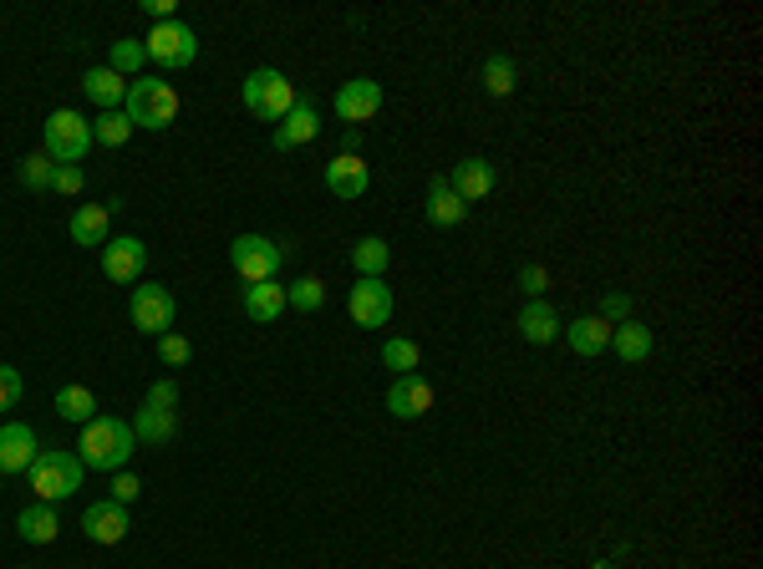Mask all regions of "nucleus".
I'll list each match as a JSON object with an SVG mask.
<instances>
[{
    "label": "nucleus",
    "mask_w": 763,
    "mask_h": 569,
    "mask_svg": "<svg viewBox=\"0 0 763 569\" xmlns=\"http://www.w3.org/2000/svg\"><path fill=\"white\" fill-rule=\"evenodd\" d=\"M138 453V438H132V423L122 417H92L82 427V467H97V473H122L128 458Z\"/></svg>",
    "instance_id": "f257e3e1"
},
{
    "label": "nucleus",
    "mask_w": 763,
    "mask_h": 569,
    "mask_svg": "<svg viewBox=\"0 0 763 569\" xmlns=\"http://www.w3.org/2000/svg\"><path fill=\"white\" fill-rule=\"evenodd\" d=\"M122 112H128L132 128H153L163 132L178 117V92L163 82V76H138L128 82V97H122Z\"/></svg>",
    "instance_id": "f03ea898"
},
{
    "label": "nucleus",
    "mask_w": 763,
    "mask_h": 569,
    "mask_svg": "<svg viewBox=\"0 0 763 569\" xmlns=\"http://www.w3.org/2000/svg\"><path fill=\"white\" fill-rule=\"evenodd\" d=\"M26 473L31 488H36V503H61V498H72L82 488V458L67 453V448H46Z\"/></svg>",
    "instance_id": "7ed1b4c3"
},
{
    "label": "nucleus",
    "mask_w": 763,
    "mask_h": 569,
    "mask_svg": "<svg viewBox=\"0 0 763 569\" xmlns=\"http://www.w3.org/2000/svg\"><path fill=\"white\" fill-rule=\"evenodd\" d=\"M92 147V122L82 112H72V107H57V112L46 117L42 128V153L51 163H82Z\"/></svg>",
    "instance_id": "20e7f679"
},
{
    "label": "nucleus",
    "mask_w": 763,
    "mask_h": 569,
    "mask_svg": "<svg viewBox=\"0 0 763 569\" xmlns=\"http://www.w3.org/2000/svg\"><path fill=\"white\" fill-rule=\"evenodd\" d=\"M245 107H250L260 122H285V112L295 107L291 76L275 72V67H260V72H250V76H245Z\"/></svg>",
    "instance_id": "39448f33"
},
{
    "label": "nucleus",
    "mask_w": 763,
    "mask_h": 569,
    "mask_svg": "<svg viewBox=\"0 0 763 569\" xmlns=\"http://www.w3.org/2000/svg\"><path fill=\"white\" fill-rule=\"evenodd\" d=\"M230 264L239 270L245 285H260V280H275L280 264H285V249L280 239H265V234H239L235 245H230Z\"/></svg>",
    "instance_id": "423d86ee"
},
{
    "label": "nucleus",
    "mask_w": 763,
    "mask_h": 569,
    "mask_svg": "<svg viewBox=\"0 0 763 569\" xmlns=\"http://www.w3.org/2000/svg\"><path fill=\"white\" fill-rule=\"evenodd\" d=\"M143 46H148V61H159L163 72L193 67V57H199V36H193V26H184V21H163V26H153L143 36Z\"/></svg>",
    "instance_id": "0eeeda50"
},
{
    "label": "nucleus",
    "mask_w": 763,
    "mask_h": 569,
    "mask_svg": "<svg viewBox=\"0 0 763 569\" xmlns=\"http://www.w3.org/2000/svg\"><path fill=\"white\" fill-rule=\"evenodd\" d=\"M128 310H132V325L143 331V336H153L159 341L168 325H174V291L168 285H138L132 291V300H128Z\"/></svg>",
    "instance_id": "6e6552de"
},
{
    "label": "nucleus",
    "mask_w": 763,
    "mask_h": 569,
    "mask_svg": "<svg viewBox=\"0 0 763 569\" xmlns=\"http://www.w3.org/2000/svg\"><path fill=\"white\" fill-rule=\"evenodd\" d=\"M347 310H352V321L362 325V331H377V325H387V316H392V291H387L382 280H356L352 295H347Z\"/></svg>",
    "instance_id": "1a4fd4ad"
},
{
    "label": "nucleus",
    "mask_w": 763,
    "mask_h": 569,
    "mask_svg": "<svg viewBox=\"0 0 763 569\" xmlns=\"http://www.w3.org/2000/svg\"><path fill=\"white\" fill-rule=\"evenodd\" d=\"M377 112H382V82H372V76H356V82H347L337 92V117L347 128H362Z\"/></svg>",
    "instance_id": "9d476101"
},
{
    "label": "nucleus",
    "mask_w": 763,
    "mask_h": 569,
    "mask_svg": "<svg viewBox=\"0 0 763 569\" xmlns=\"http://www.w3.org/2000/svg\"><path fill=\"white\" fill-rule=\"evenodd\" d=\"M148 270V245L143 239H132V234H122V239H107L103 245V275L118 280V285H132V280Z\"/></svg>",
    "instance_id": "9b49d317"
},
{
    "label": "nucleus",
    "mask_w": 763,
    "mask_h": 569,
    "mask_svg": "<svg viewBox=\"0 0 763 569\" xmlns=\"http://www.w3.org/2000/svg\"><path fill=\"white\" fill-rule=\"evenodd\" d=\"M326 189L337 193V199H367V189H372V168H367V158L362 153H341V158H331L326 163Z\"/></svg>",
    "instance_id": "f8f14e48"
},
{
    "label": "nucleus",
    "mask_w": 763,
    "mask_h": 569,
    "mask_svg": "<svg viewBox=\"0 0 763 569\" xmlns=\"http://www.w3.org/2000/svg\"><path fill=\"white\" fill-rule=\"evenodd\" d=\"M387 412L402 417V423H418V417L433 412V387H427L418 371H412V377H397L392 387H387Z\"/></svg>",
    "instance_id": "ddd939ff"
},
{
    "label": "nucleus",
    "mask_w": 763,
    "mask_h": 569,
    "mask_svg": "<svg viewBox=\"0 0 763 569\" xmlns=\"http://www.w3.org/2000/svg\"><path fill=\"white\" fill-rule=\"evenodd\" d=\"M42 458V438L26 423H5L0 427V473H26Z\"/></svg>",
    "instance_id": "4468645a"
},
{
    "label": "nucleus",
    "mask_w": 763,
    "mask_h": 569,
    "mask_svg": "<svg viewBox=\"0 0 763 569\" xmlns=\"http://www.w3.org/2000/svg\"><path fill=\"white\" fill-rule=\"evenodd\" d=\"M494 183H500V174H494V163H489V158H463V163H454V174H448V189H454L463 204L489 199Z\"/></svg>",
    "instance_id": "2eb2a0df"
},
{
    "label": "nucleus",
    "mask_w": 763,
    "mask_h": 569,
    "mask_svg": "<svg viewBox=\"0 0 763 569\" xmlns=\"http://www.w3.org/2000/svg\"><path fill=\"white\" fill-rule=\"evenodd\" d=\"M82 529H87L92 544H122L132 524H128V509H122V503L103 498V503H92V509L82 513Z\"/></svg>",
    "instance_id": "dca6fc26"
},
{
    "label": "nucleus",
    "mask_w": 763,
    "mask_h": 569,
    "mask_svg": "<svg viewBox=\"0 0 763 569\" xmlns=\"http://www.w3.org/2000/svg\"><path fill=\"white\" fill-rule=\"evenodd\" d=\"M463 220H469V204L448 189V174H433V178H427V224H438V229H458Z\"/></svg>",
    "instance_id": "f3484780"
},
{
    "label": "nucleus",
    "mask_w": 763,
    "mask_h": 569,
    "mask_svg": "<svg viewBox=\"0 0 763 569\" xmlns=\"http://www.w3.org/2000/svg\"><path fill=\"white\" fill-rule=\"evenodd\" d=\"M316 132H321V117H316V107L295 103L291 112H285V122H275V138H270V143H275L280 153H291V147L316 143Z\"/></svg>",
    "instance_id": "a211bd4d"
},
{
    "label": "nucleus",
    "mask_w": 763,
    "mask_h": 569,
    "mask_svg": "<svg viewBox=\"0 0 763 569\" xmlns=\"http://www.w3.org/2000/svg\"><path fill=\"white\" fill-rule=\"evenodd\" d=\"M245 316L255 325H270L285 316V285L280 280H260V285H245Z\"/></svg>",
    "instance_id": "6ab92c4d"
},
{
    "label": "nucleus",
    "mask_w": 763,
    "mask_h": 569,
    "mask_svg": "<svg viewBox=\"0 0 763 569\" xmlns=\"http://www.w3.org/2000/svg\"><path fill=\"white\" fill-rule=\"evenodd\" d=\"M519 336L529 341V346H550V341L560 336V316L555 306H544V300H525V310H519Z\"/></svg>",
    "instance_id": "aec40b11"
},
{
    "label": "nucleus",
    "mask_w": 763,
    "mask_h": 569,
    "mask_svg": "<svg viewBox=\"0 0 763 569\" xmlns=\"http://www.w3.org/2000/svg\"><path fill=\"white\" fill-rule=\"evenodd\" d=\"M15 534H21L26 544H51L61 534L57 503H31V509H21V519H15Z\"/></svg>",
    "instance_id": "412c9836"
},
{
    "label": "nucleus",
    "mask_w": 763,
    "mask_h": 569,
    "mask_svg": "<svg viewBox=\"0 0 763 569\" xmlns=\"http://www.w3.org/2000/svg\"><path fill=\"white\" fill-rule=\"evenodd\" d=\"M611 351H617L626 366H642L646 356H652V325H642V321L611 325Z\"/></svg>",
    "instance_id": "4be33fe9"
},
{
    "label": "nucleus",
    "mask_w": 763,
    "mask_h": 569,
    "mask_svg": "<svg viewBox=\"0 0 763 569\" xmlns=\"http://www.w3.org/2000/svg\"><path fill=\"white\" fill-rule=\"evenodd\" d=\"M174 432H178L174 407H138V417H132V438L148 442V448H163Z\"/></svg>",
    "instance_id": "5701e85b"
},
{
    "label": "nucleus",
    "mask_w": 763,
    "mask_h": 569,
    "mask_svg": "<svg viewBox=\"0 0 763 569\" xmlns=\"http://www.w3.org/2000/svg\"><path fill=\"white\" fill-rule=\"evenodd\" d=\"M82 92H87V97L103 107V112H118V103L128 97V82H122L113 67H92V72L82 76Z\"/></svg>",
    "instance_id": "b1692460"
},
{
    "label": "nucleus",
    "mask_w": 763,
    "mask_h": 569,
    "mask_svg": "<svg viewBox=\"0 0 763 569\" xmlns=\"http://www.w3.org/2000/svg\"><path fill=\"white\" fill-rule=\"evenodd\" d=\"M107 220H113V209L107 204H82L72 214V239L82 249H103L107 245Z\"/></svg>",
    "instance_id": "393cba45"
},
{
    "label": "nucleus",
    "mask_w": 763,
    "mask_h": 569,
    "mask_svg": "<svg viewBox=\"0 0 763 569\" xmlns=\"http://www.w3.org/2000/svg\"><path fill=\"white\" fill-rule=\"evenodd\" d=\"M571 351L575 356H601L611 351V325L601 316H575L571 321Z\"/></svg>",
    "instance_id": "a878e982"
},
{
    "label": "nucleus",
    "mask_w": 763,
    "mask_h": 569,
    "mask_svg": "<svg viewBox=\"0 0 763 569\" xmlns=\"http://www.w3.org/2000/svg\"><path fill=\"white\" fill-rule=\"evenodd\" d=\"M352 264L362 280H382V270L392 264V249H387V239H377V234H367V239H356L352 245Z\"/></svg>",
    "instance_id": "bb28decb"
},
{
    "label": "nucleus",
    "mask_w": 763,
    "mask_h": 569,
    "mask_svg": "<svg viewBox=\"0 0 763 569\" xmlns=\"http://www.w3.org/2000/svg\"><path fill=\"white\" fill-rule=\"evenodd\" d=\"M57 412L67 417V423L87 427L92 417H97V396H92L87 387H61V392H57Z\"/></svg>",
    "instance_id": "cd10ccee"
},
{
    "label": "nucleus",
    "mask_w": 763,
    "mask_h": 569,
    "mask_svg": "<svg viewBox=\"0 0 763 569\" xmlns=\"http://www.w3.org/2000/svg\"><path fill=\"white\" fill-rule=\"evenodd\" d=\"M285 306L291 310H301V316H316V310L326 306V285L316 275H301V280H291L285 285Z\"/></svg>",
    "instance_id": "c85d7f7f"
},
{
    "label": "nucleus",
    "mask_w": 763,
    "mask_h": 569,
    "mask_svg": "<svg viewBox=\"0 0 763 569\" xmlns=\"http://www.w3.org/2000/svg\"><path fill=\"white\" fill-rule=\"evenodd\" d=\"M382 366H387L392 377H412V371H418V341L392 336L387 346H382Z\"/></svg>",
    "instance_id": "c756f323"
},
{
    "label": "nucleus",
    "mask_w": 763,
    "mask_h": 569,
    "mask_svg": "<svg viewBox=\"0 0 763 569\" xmlns=\"http://www.w3.org/2000/svg\"><path fill=\"white\" fill-rule=\"evenodd\" d=\"M132 138V122L128 112H103V117H92V143H103V147H122Z\"/></svg>",
    "instance_id": "7c9ffc66"
},
{
    "label": "nucleus",
    "mask_w": 763,
    "mask_h": 569,
    "mask_svg": "<svg viewBox=\"0 0 763 569\" xmlns=\"http://www.w3.org/2000/svg\"><path fill=\"white\" fill-rule=\"evenodd\" d=\"M148 61V46L143 42H132V36H122V42H113V51H107V67L118 76H132L138 67Z\"/></svg>",
    "instance_id": "2f4dec72"
},
{
    "label": "nucleus",
    "mask_w": 763,
    "mask_h": 569,
    "mask_svg": "<svg viewBox=\"0 0 763 569\" xmlns=\"http://www.w3.org/2000/svg\"><path fill=\"white\" fill-rule=\"evenodd\" d=\"M51 174H57V163L46 158V153H31V158H21V189H31V193L51 189Z\"/></svg>",
    "instance_id": "473e14b6"
},
{
    "label": "nucleus",
    "mask_w": 763,
    "mask_h": 569,
    "mask_svg": "<svg viewBox=\"0 0 763 569\" xmlns=\"http://www.w3.org/2000/svg\"><path fill=\"white\" fill-rule=\"evenodd\" d=\"M484 92L489 97H509L514 92V61L509 57H489L484 61Z\"/></svg>",
    "instance_id": "72a5a7b5"
},
{
    "label": "nucleus",
    "mask_w": 763,
    "mask_h": 569,
    "mask_svg": "<svg viewBox=\"0 0 763 569\" xmlns=\"http://www.w3.org/2000/svg\"><path fill=\"white\" fill-rule=\"evenodd\" d=\"M189 356H193L189 336H178V331H163V336H159V361L163 366H184Z\"/></svg>",
    "instance_id": "f704fd0d"
},
{
    "label": "nucleus",
    "mask_w": 763,
    "mask_h": 569,
    "mask_svg": "<svg viewBox=\"0 0 763 569\" xmlns=\"http://www.w3.org/2000/svg\"><path fill=\"white\" fill-rule=\"evenodd\" d=\"M87 174H82V163H57V174H51V193H82Z\"/></svg>",
    "instance_id": "c9c22d12"
},
{
    "label": "nucleus",
    "mask_w": 763,
    "mask_h": 569,
    "mask_svg": "<svg viewBox=\"0 0 763 569\" xmlns=\"http://www.w3.org/2000/svg\"><path fill=\"white\" fill-rule=\"evenodd\" d=\"M606 325H621V321H632V295H621V291H611L601 300V310H596Z\"/></svg>",
    "instance_id": "e433bc0d"
},
{
    "label": "nucleus",
    "mask_w": 763,
    "mask_h": 569,
    "mask_svg": "<svg viewBox=\"0 0 763 569\" xmlns=\"http://www.w3.org/2000/svg\"><path fill=\"white\" fill-rule=\"evenodd\" d=\"M138 494H143V478L122 467L118 478H113V503H122V509H128V503H132V498H138Z\"/></svg>",
    "instance_id": "4c0bfd02"
},
{
    "label": "nucleus",
    "mask_w": 763,
    "mask_h": 569,
    "mask_svg": "<svg viewBox=\"0 0 763 569\" xmlns=\"http://www.w3.org/2000/svg\"><path fill=\"white\" fill-rule=\"evenodd\" d=\"M21 402V371L15 366H0V412H11Z\"/></svg>",
    "instance_id": "58836bf2"
},
{
    "label": "nucleus",
    "mask_w": 763,
    "mask_h": 569,
    "mask_svg": "<svg viewBox=\"0 0 763 569\" xmlns=\"http://www.w3.org/2000/svg\"><path fill=\"white\" fill-rule=\"evenodd\" d=\"M544 280H550L544 275V264H519V291H525L529 300H540L544 295Z\"/></svg>",
    "instance_id": "ea45409f"
},
{
    "label": "nucleus",
    "mask_w": 763,
    "mask_h": 569,
    "mask_svg": "<svg viewBox=\"0 0 763 569\" xmlns=\"http://www.w3.org/2000/svg\"><path fill=\"white\" fill-rule=\"evenodd\" d=\"M178 402V387L174 381H153V387H148V402L143 407H174Z\"/></svg>",
    "instance_id": "a19ab883"
},
{
    "label": "nucleus",
    "mask_w": 763,
    "mask_h": 569,
    "mask_svg": "<svg viewBox=\"0 0 763 569\" xmlns=\"http://www.w3.org/2000/svg\"><path fill=\"white\" fill-rule=\"evenodd\" d=\"M362 147V128H347L341 132V153H356Z\"/></svg>",
    "instance_id": "79ce46f5"
},
{
    "label": "nucleus",
    "mask_w": 763,
    "mask_h": 569,
    "mask_svg": "<svg viewBox=\"0 0 763 569\" xmlns=\"http://www.w3.org/2000/svg\"><path fill=\"white\" fill-rule=\"evenodd\" d=\"M0 478H5V473H0Z\"/></svg>",
    "instance_id": "37998d69"
}]
</instances>
